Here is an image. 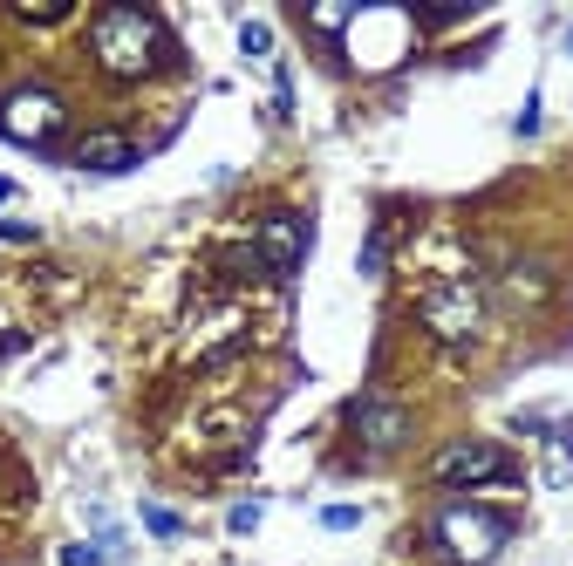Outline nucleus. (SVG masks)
I'll use <instances>...</instances> for the list:
<instances>
[{"label":"nucleus","instance_id":"1","mask_svg":"<svg viewBox=\"0 0 573 566\" xmlns=\"http://www.w3.org/2000/svg\"><path fill=\"white\" fill-rule=\"evenodd\" d=\"M164 28H157V14L144 7H103L96 21H89V55H96V69L116 82H137L151 76L157 62H164Z\"/></svg>","mask_w":573,"mask_h":566},{"label":"nucleus","instance_id":"2","mask_svg":"<svg viewBox=\"0 0 573 566\" xmlns=\"http://www.w3.org/2000/svg\"><path fill=\"white\" fill-rule=\"evenodd\" d=\"M512 539V519L492 512V505H471V498H451L430 512V546L451 566H492Z\"/></svg>","mask_w":573,"mask_h":566},{"label":"nucleus","instance_id":"3","mask_svg":"<svg viewBox=\"0 0 573 566\" xmlns=\"http://www.w3.org/2000/svg\"><path fill=\"white\" fill-rule=\"evenodd\" d=\"M512 478H519L512 451H505V444H485V437H464V444H451V451H437V457H430V485H444V491L512 485Z\"/></svg>","mask_w":573,"mask_h":566},{"label":"nucleus","instance_id":"4","mask_svg":"<svg viewBox=\"0 0 573 566\" xmlns=\"http://www.w3.org/2000/svg\"><path fill=\"white\" fill-rule=\"evenodd\" d=\"M417 314L444 348H464V341H478V328H485V294H478L471 280H437L417 301Z\"/></svg>","mask_w":573,"mask_h":566},{"label":"nucleus","instance_id":"5","mask_svg":"<svg viewBox=\"0 0 573 566\" xmlns=\"http://www.w3.org/2000/svg\"><path fill=\"white\" fill-rule=\"evenodd\" d=\"M62 96L48 89V82H28V89H14L7 103H0V137H14V144H48L55 130H62Z\"/></svg>","mask_w":573,"mask_h":566},{"label":"nucleus","instance_id":"6","mask_svg":"<svg viewBox=\"0 0 573 566\" xmlns=\"http://www.w3.org/2000/svg\"><path fill=\"white\" fill-rule=\"evenodd\" d=\"M348 430L362 437V451H376V457H389V451H403L410 444V410L396 403V396H355L348 403Z\"/></svg>","mask_w":573,"mask_h":566},{"label":"nucleus","instance_id":"7","mask_svg":"<svg viewBox=\"0 0 573 566\" xmlns=\"http://www.w3.org/2000/svg\"><path fill=\"white\" fill-rule=\"evenodd\" d=\"M253 260H260L267 280L301 273V260H307V219H301V212H273L267 226L253 232Z\"/></svg>","mask_w":573,"mask_h":566},{"label":"nucleus","instance_id":"8","mask_svg":"<svg viewBox=\"0 0 573 566\" xmlns=\"http://www.w3.org/2000/svg\"><path fill=\"white\" fill-rule=\"evenodd\" d=\"M69 164L89 171V178H116V171H130V164H144V151H137L123 130H89L76 151H69Z\"/></svg>","mask_w":573,"mask_h":566},{"label":"nucleus","instance_id":"9","mask_svg":"<svg viewBox=\"0 0 573 566\" xmlns=\"http://www.w3.org/2000/svg\"><path fill=\"white\" fill-rule=\"evenodd\" d=\"M239 55H246V62H273V28L267 21H239Z\"/></svg>","mask_w":573,"mask_h":566},{"label":"nucleus","instance_id":"10","mask_svg":"<svg viewBox=\"0 0 573 566\" xmlns=\"http://www.w3.org/2000/svg\"><path fill=\"white\" fill-rule=\"evenodd\" d=\"M144 526H151L157 539H178V532H185V519H178L171 505H144Z\"/></svg>","mask_w":573,"mask_h":566},{"label":"nucleus","instance_id":"11","mask_svg":"<svg viewBox=\"0 0 573 566\" xmlns=\"http://www.w3.org/2000/svg\"><path fill=\"white\" fill-rule=\"evenodd\" d=\"M348 21H355L348 7H307V28H321V35H342Z\"/></svg>","mask_w":573,"mask_h":566},{"label":"nucleus","instance_id":"12","mask_svg":"<svg viewBox=\"0 0 573 566\" xmlns=\"http://www.w3.org/2000/svg\"><path fill=\"white\" fill-rule=\"evenodd\" d=\"M321 526L328 532H355L362 526V512H355V505H321Z\"/></svg>","mask_w":573,"mask_h":566},{"label":"nucleus","instance_id":"13","mask_svg":"<svg viewBox=\"0 0 573 566\" xmlns=\"http://www.w3.org/2000/svg\"><path fill=\"white\" fill-rule=\"evenodd\" d=\"M382 260H389V232H369V246H362V273L376 280V273H382Z\"/></svg>","mask_w":573,"mask_h":566},{"label":"nucleus","instance_id":"14","mask_svg":"<svg viewBox=\"0 0 573 566\" xmlns=\"http://www.w3.org/2000/svg\"><path fill=\"white\" fill-rule=\"evenodd\" d=\"M41 232L35 226H21V219H0V246H35Z\"/></svg>","mask_w":573,"mask_h":566},{"label":"nucleus","instance_id":"15","mask_svg":"<svg viewBox=\"0 0 573 566\" xmlns=\"http://www.w3.org/2000/svg\"><path fill=\"white\" fill-rule=\"evenodd\" d=\"M232 532H253L260 526V498H246V505H232V519H226Z\"/></svg>","mask_w":573,"mask_h":566},{"label":"nucleus","instance_id":"16","mask_svg":"<svg viewBox=\"0 0 573 566\" xmlns=\"http://www.w3.org/2000/svg\"><path fill=\"white\" fill-rule=\"evenodd\" d=\"M62 566H103V546H62Z\"/></svg>","mask_w":573,"mask_h":566},{"label":"nucleus","instance_id":"17","mask_svg":"<svg viewBox=\"0 0 573 566\" xmlns=\"http://www.w3.org/2000/svg\"><path fill=\"white\" fill-rule=\"evenodd\" d=\"M512 130H519V137H533V130H539V89L526 96V110H519V123H512Z\"/></svg>","mask_w":573,"mask_h":566},{"label":"nucleus","instance_id":"18","mask_svg":"<svg viewBox=\"0 0 573 566\" xmlns=\"http://www.w3.org/2000/svg\"><path fill=\"white\" fill-rule=\"evenodd\" d=\"M0 198H14V178H0Z\"/></svg>","mask_w":573,"mask_h":566},{"label":"nucleus","instance_id":"19","mask_svg":"<svg viewBox=\"0 0 573 566\" xmlns=\"http://www.w3.org/2000/svg\"><path fill=\"white\" fill-rule=\"evenodd\" d=\"M567 48H573V28H567Z\"/></svg>","mask_w":573,"mask_h":566}]
</instances>
